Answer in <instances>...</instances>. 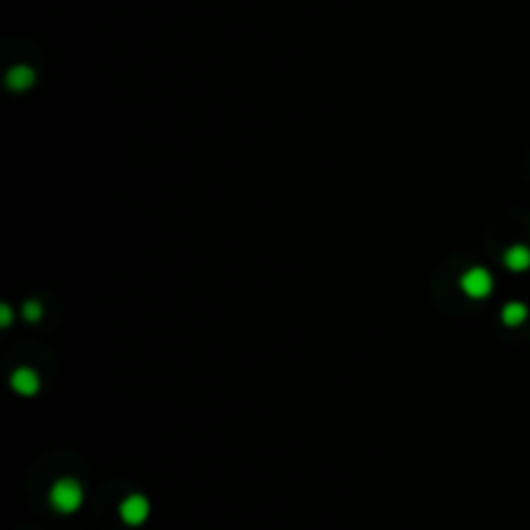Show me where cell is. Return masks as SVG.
I'll use <instances>...</instances> for the list:
<instances>
[{"label": "cell", "mask_w": 530, "mask_h": 530, "mask_svg": "<svg viewBox=\"0 0 530 530\" xmlns=\"http://www.w3.org/2000/svg\"><path fill=\"white\" fill-rule=\"evenodd\" d=\"M50 505L63 515H70L83 505V487L75 478H60L50 489Z\"/></svg>", "instance_id": "cell-1"}, {"label": "cell", "mask_w": 530, "mask_h": 530, "mask_svg": "<svg viewBox=\"0 0 530 530\" xmlns=\"http://www.w3.org/2000/svg\"><path fill=\"white\" fill-rule=\"evenodd\" d=\"M44 316V310H42V306L36 303V300H29V303H23V318L26 321H39V318Z\"/></svg>", "instance_id": "cell-8"}, {"label": "cell", "mask_w": 530, "mask_h": 530, "mask_svg": "<svg viewBox=\"0 0 530 530\" xmlns=\"http://www.w3.org/2000/svg\"><path fill=\"white\" fill-rule=\"evenodd\" d=\"M11 385L13 391L21 393V396H34V393L39 391V375L32 368H19V370L13 372Z\"/></svg>", "instance_id": "cell-4"}, {"label": "cell", "mask_w": 530, "mask_h": 530, "mask_svg": "<svg viewBox=\"0 0 530 530\" xmlns=\"http://www.w3.org/2000/svg\"><path fill=\"white\" fill-rule=\"evenodd\" d=\"M3 326H11V306H3Z\"/></svg>", "instance_id": "cell-9"}, {"label": "cell", "mask_w": 530, "mask_h": 530, "mask_svg": "<svg viewBox=\"0 0 530 530\" xmlns=\"http://www.w3.org/2000/svg\"><path fill=\"white\" fill-rule=\"evenodd\" d=\"M460 287H463V293L468 297H474V300H481V297H487L491 293V275H489L487 269H481V266H474V269H468L466 275L460 277Z\"/></svg>", "instance_id": "cell-2"}, {"label": "cell", "mask_w": 530, "mask_h": 530, "mask_svg": "<svg viewBox=\"0 0 530 530\" xmlns=\"http://www.w3.org/2000/svg\"><path fill=\"white\" fill-rule=\"evenodd\" d=\"M505 266L507 269H512V272H525V269H530V248L528 246H512V248H507V254H505Z\"/></svg>", "instance_id": "cell-5"}, {"label": "cell", "mask_w": 530, "mask_h": 530, "mask_svg": "<svg viewBox=\"0 0 530 530\" xmlns=\"http://www.w3.org/2000/svg\"><path fill=\"white\" fill-rule=\"evenodd\" d=\"M6 83L11 85L13 91H26L34 83V70L32 67H23V65L21 67H13L8 78H6Z\"/></svg>", "instance_id": "cell-6"}, {"label": "cell", "mask_w": 530, "mask_h": 530, "mask_svg": "<svg viewBox=\"0 0 530 530\" xmlns=\"http://www.w3.org/2000/svg\"><path fill=\"white\" fill-rule=\"evenodd\" d=\"M150 515V502L148 497H142V494H129L122 505H119V518L125 520L127 525H142Z\"/></svg>", "instance_id": "cell-3"}, {"label": "cell", "mask_w": 530, "mask_h": 530, "mask_svg": "<svg viewBox=\"0 0 530 530\" xmlns=\"http://www.w3.org/2000/svg\"><path fill=\"white\" fill-rule=\"evenodd\" d=\"M525 318H528V308L522 306V303H507V306L502 308V321H505V326H520Z\"/></svg>", "instance_id": "cell-7"}]
</instances>
